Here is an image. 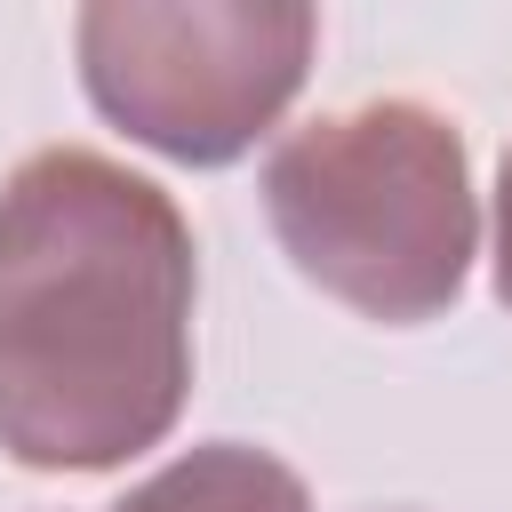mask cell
I'll return each instance as SVG.
<instances>
[{
    "label": "cell",
    "instance_id": "6da1fadb",
    "mask_svg": "<svg viewBox=\"0 0 512 512\" xmlns=\"http://www.w3.org/2000/svg\"><path fill=\"white\" fill-rule=\"evenodd\" d=\"M192 224L88 152L48 144L0 184V448L24 472H112L192 392Z\"/></svg>",
    "mask_w": 512,
    "mask_h": 512
},
{
    "label": "cell",
    "instance_id": "7a4b0ae2",
    "mask_svg": "<svg viewBox=\"0 0 512 512\" xmlns=\"http://www.w3.org/2000/svg\"><path fill=\"white\" fill-rule=\"evenodd\" d=\"M264 216L288 264L360 320L416 328L464 296L480 248L472 152L416 96L320 112L264 160Z\"/></svg>",
    "mask_w": 512,
    "mask_h": 512
},
{
    "label": "cell",
    "instance_id": "3957f363",
    "mask_svg": "<svg viewBox=\"0 0 512 512\" xmlns=\"http://www.w3.org/2000/svg\"><path fill=\"white\" fill-rule=\"evenodd\" d=\"M312 40L320 16L304 0H96L72 24L88 104L184 168H224L280 128Z\"/></svg>",
    "mask_w": 512,
    "mask_h": 512
},
{
    "label": "cell",
    "instance_id": "277c9868",
    "mask_svg": "<svg viewBox=\"0 0 512 512\" xmlns=\"http://www.w3.org/2000/svg\"><path fill=\"white\" fill-rule=\"evenodd\" d=\"M112 512H312V496L280 456L248 440H200L152 480H136Z\"/></svg>",
    "mask_w": 512,
    "mask_h": 512
},
{
    "label": "cell",
    "instance_id": "5b68a950",
    "mask_svg": "<svg viewBox=\"0 0 512 512\" xmlns=\"http://www.w3.org/2000/svg\"><path fill=\"white\" fill-rule=\"evenodd\" d=\"M496 304L512 312V152L496 168Z\"/></svg>",
    "mask_w": 512,
    "mask_h": 512
}]
</instances>
